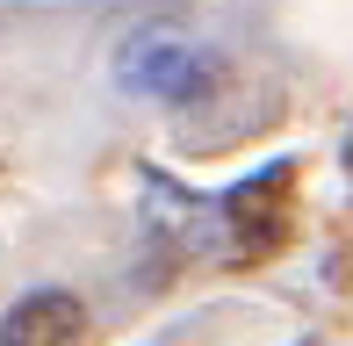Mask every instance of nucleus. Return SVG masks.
<instances>
[{"label":"nucleus","mask_w":353,"mask_h":346,"mask_svg":"<svg viewBox=\"0 0 353 346\" xmlns=\"http://www.w3.org/2000/svg\"><path fill=\"white\" fill-rule=\"evenodd\" d=\"M116 80L130 94L188 108V101H202V94L216 87V58L202 51L195 37H181V29H137V37L123 43V58H116Z\"/></svg>","instance_id":"1"},{"label":"nucleus","mask_w":353,"mask_h":346,"mask_svg":"<svg viewBox=\"0 0 353 346\" xmlns=\"http://www.w3.org/2000/svg\"><path fill=\"white\" fill-rule=\"evenodd\" d=\"M79 332H87V310L72 289H29L0 318V346H72Z\"/></svg>","instance_id":"3"},{"label":"nucleus","mask_w":353,"mask_h":346,"mask_svg":"<svg viewBox=\"0 0 353 346\" xmlns=\"http://www.w3.org/2000/svg\"><path fill=\"white\" fill-rule=\"evenodd\" d=\"M288 187H296V166H267L252 173V181H238L231 195H223V224L238 231L231 238V260H260L281 245V210H288Z\"/></svg>","instance_id":"2"}]
</instances>
